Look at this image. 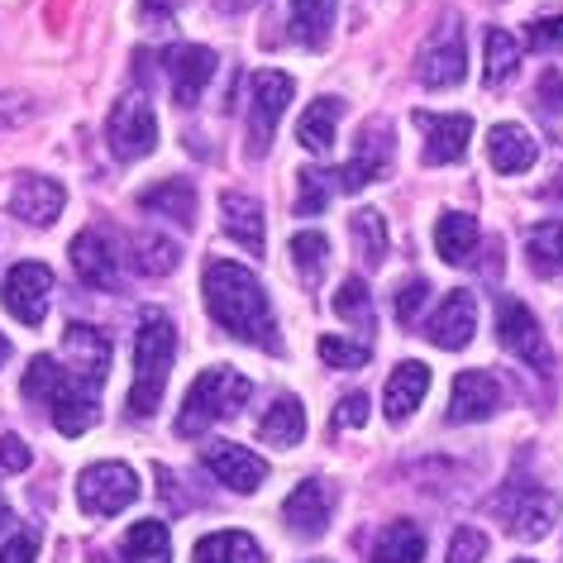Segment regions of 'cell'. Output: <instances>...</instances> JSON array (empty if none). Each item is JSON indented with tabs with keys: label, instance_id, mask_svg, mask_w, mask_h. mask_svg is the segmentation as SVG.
<instances>
[{
	"label": "cell",
	"instance_id": "obj_5",
	"mask_svg": "<svg viewBox=\"0 0 563 563\" xmlns=\"http://www.w3.org/2000/svg\"><path fill=\"white\" fill-rule=\"evenodd\" d=\"M492 511L501 516L506 534H516V540H544L559 520V497L549 487H534L526 477H516V483H506L492 497Z\"/></svg>",
	"mask_w": 563,
	"mask_h": 563
},
{
	"label": "cell",
	"instance_id": "obj_10",
	"mask_svg": "<svg viewBox=\"0 0 563 563\" xmlns=\"http://www.w3.org/2000/svg\"><path fill=\"white\" fill-rule=\"evenodd\" d=\"M291 101V77L287 73H258L253 77V101H249V158H263L277 134V120Z\"/></svg>",
	"mask_w": 563,
	"mask_h": 563
},
{
	"label": "cell",
	"instance_id": "obj_48",
	"mask_svg": "<svg viewBox=\"0 0 563 563\" xmlns=\"http://www.w3.org/2000/svg\"><path fill=\"white\" fill-rule=\"evenodd\" d=\"M30 101L24 96H0V124H20V120H30Z\"/></svg>",
	"mask_w": 563,
	"mask_h": 563
},
{
	"label": "cell",
	"instance_id": "obj_32",
	"mask_svg": "<svg viewBox=\"0 0 563 563\" xmlns=\"http://www.w3.org/2000/svg\"><path fill=\"white\" fill-rule=\"evenodd\" d=\"M334 5H340V0H291V38L306 48H325Z\"/></svg>",
	"mask_w": 563,
	"mask_h": 563
},
{
	"label": "cell",
	"instance_id": "obj_38",
	"mask_svg": "<svg viewBox=\"0 0 563 563\" xmlns=\"http://www.w3.org/2000/svg\"><path fill=\"white\" fill-rule=\"evenodd\" d=\"M334 316L349 320V325H358V330L373 325V297H368V287H363L358 277H349L344 287L334 291Z\"/></svg>",
	"mask_w": 563,
	"mask_h": 563
},
{
	"label": "cell",
	"instance_id": "obj_14",
	"mask_svg": "<svg viewBox=\"0 0 563 563\" xmlns=\"http://www.w3.org/2000/svg\"><path fill=\"white\" fill-rule=\"evenodd\" d=\"M73 267H77V277L87 282V287L110 291L120 282V249H115V239H110L106 230H81L73 239Z\"/></svg>",
	"mask_w": 563,
	"mask_h": 563
},
{
	"label": "cell",
	"instance_id": "obj_23",
	"mask_svg": "<svg viewBox=\"0 0 563 563\" xmlns=\"http://www.w3.org/2000/svg\"><path fill=\"white\" fill-rule=\"evenodd\" d=\"M534 158H540V144L520 124H497L487 134V163L497 173H526V167H534Z\"/></svg>",
	"mask_w": 563,
	"mask_h": 563
},
{
	"label": "cell",
	"instance_id": "obj_26",
	"mask_svg": "<svg viewBox=\"0 0 563 563\" xmlns=\"http://www.w3.org/2000/svg\"><path fill=\"white\" fill-rule=\"evenodd\" d=\"M191 559L196 563H263V549L244 530H216L206 540H196Z\"/></svg>",
	"mask_w": 563,
	"mask_h": 563
},
{
	"label": "cell",
	"instance_id": "obj_43",
	"mask_svg": "<svg viewBox=\"0 0 563 563\" xmlns=\"http://www.w3.org/2000/svg\"><path fill=\"white\" fill-rule=\"evenodd\" d=\"M534 106L549 110V115H563V77L549 67V73L540 77V87H534Z\"/></svg>",
	"mask_w": 563,
	"mask_h": 563
},
{
	"label": "cell",
	"instance_id": "obj_39",
	"mask_svg": "<svg viewBox=\"0 0 563 563\" xmlns=\"http://www.w3.org/2000/svg\"><path fill=\"white\" fill-rule=\"evenodd\" d=\"M320 358L330 363V368H363V363L373 358L368 344H354V340H334V334H325L320 340Z\"/></svg>",
	"mask_w": 563,
	"mask_h": 563
},
{
	"label": "cell",
	"instance_id": "obj_20",
	"mask_svg": "<svg viewBox=\"0 0 563 563\" xmlns=\"http://www.w3.org/2000/svg\"><path fill=\"white\" fill-rule=\"evenodd\" d=\"M473 330H477V301H473V291H449L440 311L426 320V340L440 344V349H463V344L473 340Z\"/></svg>",
	"mask_w": 563,
	"mask_h": 563
},
{
	"label": "cell",
	"instance_id": "obj_34",
	"mask_svg": "<svg viewBox=\"0 0 563 563\" xmlns=\"http://www.w3.org/2000/svg\"><path fill=\"white\" fill-rule=\"evenodd\" d=\"M349 234H354V244H358V253H363V263L368 267H377L387 258V216L383 210H358L354 220H349Z\"/></svg>",
	"mask_w": 563,
	"mask_h": 563
},
{
	"label": "cell",
	"instance_id": "obj_46",
	"mask_svg": "<svg viewBox=\"0 0 563 563\" xmlns=\"http://www.w3.org/2000/svg\"><path fill=\"white\" fill-rule=\"evenodd\" d=\"M0 468H10V473L30 468V449H24L20 434H0Z\"/></svg>",
	"mask_w": 563,
	"mask_h": 563
},
{
	"label": "cell",
	"instance_id": "obj_55",
	"mask_svg": "<svg viewBox=\"0 0 563 563\" xmlns=\"http://www.w3.org/2000/svg\"><path fill=\"white\" fill-rule=\"evenodd\" d=\"M311 563H325V559H311Z\"/></svg>",
	"mask_w": 563,
	"mask_h": 563
},
{
	"label": "cell",
	"instance_id": "obj_33",
	"mask_svg": "<svg viewBox=\"0 0 563 563\" xmlns=\"http://www.w3.org/2000/svg\"><path fill=\"white\" fill-rule=\"evenodd\" d=\"M526 258L540 277H559L563 273V220H544L526 234Z\"/></svg>",
	"mask_w": 563,
	"mask_h": 563
},
{
	"label": "cell",
	"instance_id": "obj_36",
	"mask_svg": "<svg viewBox=\"0 0 563 563\" xmlns=\"http://www.w3.org/2000/svg\"><path fill=\"white\" fill-rule=\"evenodd\" d=\"M291 263H297V273L301 282H316L325 277V263H330V239L320 234V230H301V234H291Z\"/></svg>",
	"mask_w": 563,
	"mask_h": 563
},
{
	"label": "cell",
	"instance_id": "obj_11",
	"mask_svg": "<svg viewBox=\"0 0 563 563\" xmlns=\"http://www.w3.org/2000/svg\"><path fill=\"white\" fill-rule=\"evenodd\" d=\"M497 340H501V349H511L516 358H526L534 373H554V354H549V344H544L540 320L511 297L497 306Z\"/></svg>",
	"mask_w": 563,
	"mask_h": 563
},
{
	"label": "cell",
	"instance_id": "obj_41",
	"mask_svg": "<svg viewBox=\"0 0 563 563\" xmlns=\"http://www.w3.org/2000/svg\"><path fill=\"white\" fill-rule=\"evenodd\" d=\"M483 554H487V534L483 530H454L444 563H483Z\"/></svg>",
	"mask_w": 563,
	"mask_h": 563
},
{
	"label": "cell",
	"instance_id": "obj_44",
	"mask_svg": "<svg viewBox=\"0 0 563 563\" xmlns=\"http://www.w3.org/2000/svg\"><path fill=\"white\" fill-rule=\"evenodd\" d=\"M38 554V540L30 530H20V534H10L5 544H0V563H34Z\"/></svg>",
	"mask_w": 563,
	"mask_h": 563
},
{
	"label": "cell",
	"instance_id": "obj_25",
	"mask_svg": "<svg viewBox=\"0 0 563 563\" xmlns=\"http://www.w3.org/2000/svg\"><path fill=\"white\" fill-rule=\"evenodd\" d=\"M139 206L153 210V216H167L177 224H196V187L187 177H167L158 187L139 191Z\"/></svg>",
	"mask_w": 563,
	"mask_h": 563
},
{
	"label": "cell",
	"instance_id": "obj_9",
	"mask_svg": "<svg viewBox=\"0 0 563 563\" xmlns=\"http://www.w3.org/2000/svg\"><path fill=\"white\" fill-rule=\"evenodd\" d=\"M48 297H53V273L44 263H15L0 282V306L20 320V325H38L48 316Z\"/></svg>",
	"mask_w": 563,
	"mask_h": 563
},
{
	"label": "cell",
	"instance_id": "obj_4",
	"mask_svg": "<svg viewBox=\"0 0 563 563\" xmlns=\"http://www.w3.org/2000/svg\"><path fill=\"white\" fill-rule=\"evenodd\" d=\"M249 397H253V383H249V377H239L234 368H206V373L191 383L187 401H181V411H177V434H187V440H191V434L210 430L216 420L239 416Z\"/></svg>",
	"mask_w": 563,
	"mask_h": 563
},
{
	"label": "cell",
	"instance_id": "obj_15",
	"mask_svg": "<svg viewBox=\"0 0 563 563\" xmlns=\"http://www.w3.org/2000/svg\"><path fill=\"white\" fill-rule=\"evenodd\" d=\"M163 67H167V77H173L177 106H191L196 96L206 91V81L216 77V53L206 44H173L163 53Z\"/></svg>",
	"mask_w": 563,
	"mask_h": 563
},
{
	"label": "cell",
	"instance_id": "obj_52",
	"mask_svg": "<svg viewBox=\"0 0 563 563\" xmlns=\"http://www.w3.org/2000/svg\"><path fill=\"white\" fill-rule=\"evenodd\" d=\"M554 191L563 196V167H559V177H554Z\"/></svg>",
	"mask_w": 563,
	"mask_h": 563
},
{
	"label": "cell",
	"instance_id": "obj_30",
	"mask_svg": "<svg viewBox=\"0 0 563 563\" xmlns=\"http://www.w3.org/2000/svg\"><path fill=\"white\" fill-rule=\"evenodd\" d=\"M301 434H306V411H301L297 397H277L258 420V440L263 444L291 449V444H301Z\"/></svg>",
	"mask_w": 563,
	"mask_h": 563
},
{
	"label": "cell",
	"instance_id": "obj_35",
	"mask_svg": "<svg viewBox=\"0 0 563 563\" xmlns=\"http://www.w3.org/2000/svg\"><path fill=\"white\" fill-rule=\"evenodd\" d=\"M177 263H181V253L167 234H139L134 239V267L144 277H167Z\"/></svg>",
	"mask_w": 563,
	"mask_h": 563
},
{
	"label": "cell",
	"instance_id": "obj_8",
	"mask_svg": "<svg viewBox=\"0 0 563 563\" xmlns=\"http://www.w3.org/2000/svg\"><path fill=\"white\" fill-rule=\"evenodd\" d=\"M139 497V477L130 463H91L77 477V506L87 516H120Z\"/></svg>",
	"mask_w": 563,
	"mask_h": 563
},
{
	"label": "cell",
	"instance_id": "obj_27",
	"mask_svg": "<svg viewBox=\"0 0 563 563\" xmlns=\"http://www.w3.org/2000/svg\"><path fill=\"white\" fill-rule=\"evenodd\" d=\"M334 130H340V101H334V96H320L297 124V144L306 153H316V158H325L334 148Z\"/></svg>",
	"mask_w": 563,
	"mask_h": 563
},
{
	"label": "cell",
	"instance_id": "obj_2",
	"mask_svg": "<svg viewBox=\"0 0 563 563\" xmlns=\"http://www.w3.org/2000/svg\"><path fill=\"white\" fill-rule=\"evenodd\" d=\"M24 397L44 401L53 411V426H58L67 440L87 434L96 426V387H87L73 368H63L58 358L38 354L30 368H24Z\"/></svg>",
	"mask_w": 563,
	"mask_h": 563
},
{
	"label": "cell",
	"instance_id": "obj_3",
	"mask_svg": "<svg viewBox=\"0 0 563 563\" xmlns=\"http://www.w3.org/2000/svg\"><path fill=\"white\" fill-rule=\"evenodd\" d=\"M173 354H177V330L163 311H144L139 316V334H134V387H130V416L144 420L158 411L167 373H173Z\"/></svg>",
	"mask_w": 563,
	"mask_h": 563
},
{
	"label": "cell",
	"instance_id": "obj_29",
	"mask_svg": "<svg viewBox=\"0 0 563 563\" xmlns=\"http://www.w3.org/2000/svg\"><path fill=\"white\" fill-rule=\"evenodd\" d=\"M434 253L444 263H468L477 253V220L463 216V210H444L440 224H434Z\"/></svg>",
	"mask_w": 563,
	"mask_h": 563
},
{
	"label": "cell",
	"instance_id": "obj_53",
	"mask_svg": "<svg viewBox=\"0 0 563 563\" xmlns=\"http://www.w3.org/2000/svg\"><path fill=\"white\" fill-rule=\"evenodd\" d=\"M516 563H534V559H516Z\"/></svg>",
	"mask_w": 563,
	"mask_h": 563
},
{
	"label": "cell",
	"instance_id": "obj_17",
	"mask_svg": "<svg viewBox=\"0 0 563 563\" xmlns=\"http://www.w3.org/2000/svg\"><path fill=\"white\" fill-rule=\"evenodd\" d=\"M63 354H67V363H73V373L81 377V383L101 391L106 368H110V340H106L101 330L73 320V325H67V334H63Z\"/></svg>",
	"mask_w": 563,
	"mask_h": 563
},
{
	"label": "cell",
	"instance_id": "obj_16",
	"mask_svg": "<svg viewBox=\"0 0 563 563\" xmlns=\"http://www.w3.org/2000/svg\"><path fill=\"white\" fill-rule=\"evenodd\" d=\"M501 406V387L492 373H459L454 391H449V420L454 426H477V420H492Z\"/></svg>",
	"mask_w": 563,
	"mask_h": 563
},
{
	"label": "cell",
	"instance_id": "obj_50",
	"mask_svg": "<svg viewBox=\"0 0 563 563\" xmlns=\"http://www.w3.org/2000/svg\"><path fill=\"white\" fill-rule=\"evenodd\" d=\"M258 5V0H216V10H224V15H239V10Z\"/></svg>",
	"mask_w": 563,
	"mask_h": 563
},
{
	"label": "cell",
	"instance_id": "obj_13",
	"mask_svg": "<svg viewBox=\"0 0 563 563\" xmlns=\"http://www.w3.org/2000/svg\"><path fill=\"white\" fill-rule=\"evenodd\" d=\"M416 124H420V134H426V148H420L426 167L459 163L463 153H468V139H473L468 115H430V110H416Z\"/></svg>",
	"mask_w": 563,
	"mask_h": 563
},
{
	"label": "cell",
	"instance_id": "obj_42",
	"mask_svg": "<svg viewBox=\"0 0 563 563\" xmlns=\"http://www.w3.org/2000/svg\"><path fill=\"white\" fill-rule=\"evenodd\" d=\"M426 297H430V282L426 277H406L401 282V291H397V320H401V325H411V320L420 316Z\"/></svg>",
	"mask_w": 563,
	"mask_h": 563
},
{
	"label": "cell",
	"instance_id": "obj_12",
	"mask_svg": "<svg viewBox=\"0 0 563 563\" xmlns=\"http://www.w3.org/2000/svg\"><path fill=\"white\" fill-rule=\"evenodd\" d=\"M387 163H391V124L387 120H368L354 144V158H349L340 173H334V187L340 191H363L368 181L387 177Z\"/></svg>",
	"mask_w": 563,
	"mask_h": 563
},
{
	"label": "cell",
	"instance_id": "obj_49",
	"mask_svg": "<svg viewBox=\"0 0 563 563\" xmlns=\"http://www.w3.org/2000/svg\"><path fill=\"white\" fill-rule=\"evenodd\" d=\"M144 20L158 15V24H167V15H173V0H144V10H139Z\"/></svg>",
	"mask_w": 563,
	"mask_h": 563
},
{
	"label": "cell",
	"instance_id": "obj_22",
	"mask_svg": "<svg viewBox=\"0 0 563 563\" xmlns=\"http://www.w3.org/2000/svg\"><path fill=\"white\" fill-rule=\"evenodd\" d=\"M426 391H430V368H426V363H416V358L397 363V368L387 373V391H383L387 420H406L420 401H426Z\"/></svg>",
	"mask_w": 563,
	"mask_h": 563
},
{
	"label": "cell",
	"instance_id": "obj_6",
	"mask_svg": "<svg viewBox=\"0 0 563 563\" xmlns=\"http://www.w3.org/2000/svg\"><path fill=\"white\" fill-rule=\"evenodd\" d=\"M106 144H110V153H115L120 163H139V158H148V153L158 148V115H153V106L139 91H130V96H120L115 101L110 124H106Z\"/></svg>",
	"mask_w": 563,
	"mask_h": 563
},
{
	"label": "cell",
	"instance_id": "obj_7",
	"mask_svg": "<svg viewBox=\"0 0 563 563\" xmlns=\"http://www.w3.org/2000/svg\"><path fill=\"white\" fill-rule=\"evenodd\" d=\"M463 63H468V38H463V24L454 15H444L440 24H434V34L426 38V48H420L416 77L426 81L430 91H444V87H459V81H463Z\"/></svg>",
	"mask_w": 563,
	"mask_h": 563
},
{
	"label": "cell",
	"instance_id": "obj_54",
	"mask_svg": "<svg viewBox=\"0 0 563 563\" xmlns=\"http://www.w3.org/2000/svg\"><path fill=\"white\" fill-rule=\"evenodd\" d=\"M91 563H106V559H91Z\"/></svg>",
	"mask_w": 563,
	"mask_h": 563
},
{
	"label": "cell",
	"instance_id": "obj_40",
	"mask_svg": "<svg viewBox=\"0 0 563 563\" xmlns=\"http://www.w3.org/2000/svg\"><path fill=\"white\" fill-rule=\"evenodd\" d=\"M330 177L334 173H301V191H297V216H320L330 201Z\"/></svg>",
	"mask_w": 563,
	"mask_h": 563
},
{
	"label": "cell",
	"instance_id": "obj_24",
	"mask_svg": "<svg viewBox=\"0 0 563 563\" xmlns=\"http://www.w3.org/2000/svg\"><path fill=\"white\" fill-rule=\"evenodd\" d=\"M220 216H224V230L234 234V244H244L249 253H263V206L249 191H224Z\"/></svg>",
	"mask_w": 563,
	"mask_h": 563
},
{
	"label": "cell",
	"instance_id": "obj_18",
	"mask_svg": "<svg viewBox=\"0 0 563 563\" xmlns=\"http://www.w3.org/2000/svg\"><path fill=\"white\" fill-rule=\"evenodd\" d=\"M206 468L216 473V483L224 487H234V492H258L263 487V477H267V463L258 454H249V449H239V444H206Z\"/></svg>",
	"mask_w": 563,
	"mask_h": 563
},
{
	"label": "cell",
	"instance_id": "obj_21",
	"mask_svg": "<svg viewBox=\"0 0 563 563\" xmlns=\"http://www.w3.org/2000/svg\"><path fill=\"white\" fill-rule=\"evenodd\" d=\"M63 187L53 177H20L15 191H10V210L24 220V224H53L63 216Z\"/></svg>",
	"mask_w": 563,
	"mask_h": 563
},
{
	"label": "cell",
	"instance_id": "obj_28",
	"mask_svg": "<svg viewBox=\"0 0 563 563\" xmlns=\"http://www.w3.org/2000/svg\"><path fill=\"white\" fill-rule=\"evenodd\" d=\"M124 563H173V534L163 520H139L120 540Z\"/></svg>",
	"mask_w": 563,
	"mask_h": 563
},
{
	"label": "cell",
	"instance_id": "obj_1",
	"mask_svg": "<svg viewBox=\"0 0 563 563\" xmlns=\"http://www.w3.org/2000/svg\"><path fill=\"white\" fill-rule=\"evenodd\" d=\"M206 306L234 340L258 344V349H282L273 306H267L263 282L249 273L244 263H210L206 267Z\"/></svg>",
	"mask_w": 563,
	"mask_h": 563
},
{
	"label": "cell",
	"instance_id": "obj_19",
	"mask_svg": "<svg viewBox=\"0 0 563 563\" xmlns=\"http://www.w3.org/2000/svg\"><path fill=\"white\" fill-rule=\"evenodd\" d=\"M282 520H287V530L301 534V540H316V534H325L330 530V487L320 483V477L301 483L287 501H282Z\"/></svg>",
	"mask_w": 563,
	"mask_h": 563
},
{
	"label": "cell",
	"instance_id": "obj_31",
	"mask_svg": "<svg viewBox=\"0 0 563 563\" xmlns=\"http://www.w3.org/2000/svg\"><path fill=\"white\" fill-rule=\"evenodd\" d=\"M426 559V530L416 520H391L373 544V563H420Z\"/></svg>",
	"mask_w": 563,
	"mask_h": 563
},
{
	"label": "cell",
	"instance_id": "obj_37",
	"mask_svg": "<svg viewBox=\"0 0 563 563\" xmlns=\"http://www.w3.org/2000/svg\"><path fill=\"white\" fill-rule=\"evenodd\" d=\"M516 63H520V38L506 30H492L487 34V67H483L487 87H501V81L516 73Z\"/></svg>",
	"mask_w": 563,
	"mask_h": 563
},
{
	"label": "cell",
	"instance_id": "obj_51",
	"mask_svg": "<svg viewBox=\"0 0 563 563\" xmlns=\"http://www.w3.org/2000/svg\"><path fill=\"white\" fill-rule=\"evenodd\" d=\"M5 358H10V340L0 334V368H5Z\"/></svg>",
	"mask_w": 563,
	"mask_h": 563
},
{
	"label": "cell",
	"instance_id": "obj_47",
	"mask_svg": "<svg viewBox=\"0 0 563 563\" xmlns=\"http://www.w3.org/2000/svg\"><path fill=\"white\" fill-rule=\"evenodd\" d=\"M530 44L534 48H563V20H534L530 24Z\"/></svg>",
	"mask_w": 563,
	"mask_h": 563
},
{
	"label": "cell",
	"instance_id": "obj_45",
	"mask_svg": "<svg viewBox=\"0 0 563 563\" xmlns=\"http://www.w3.org/2000/svg\"><path fill=\"white\" fill-rule=\"evenodd\" d=\"M363 420H368V397H363V391H354V397H344L340 411H334V430H358Z\"/></svg>",
	"mask_w": 563,
	"mask_h": 563
}]
</instances>
